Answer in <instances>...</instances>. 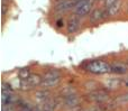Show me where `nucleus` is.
<instances>
[{
    "mask_svg": "<svg viewBox=\"0 0 128 111\" xmlns=\"http://www.w3.org/2000/svg\"><path fill=\"white\" fill-rule=\"evenodd\" d=\"M122 80L119 79H108V81L106 82V85L109 89H118L122 85Z\"/></svg>",
    "mask_w": 128,
    "mask_h": 111,
    "instance_id": "obj_15",
    "label": "nucleus"
},
{
    "mask_svg": "<svg viewBox=\"0 0 128 111\" xmlns=\"http://www.w3.org/2000/svg\"><path fill=\"white\" fill-rule=\"evenodd\" d=\"M32 75L30 71H29L28 67H24V69L19 70V73H18V76H19L20 80H27L29 76Z\"/></svg>",
    "mask_w": 128,
    "mask_h": 111,
    "instance_id": "obj_17",
    "label": "nucleus"
},
{
    "mask_svg": "<svg viewBox=\"0 0 128 111\" xmlns=\"http://www.w3.org/2000/svg\"><path fill=\"white\" fill-rule=\"evenodd\" d=\"M97 1H99V0H97Z\"/></svg>",
    "mask_w": 128,
    "mask_h": 111,
    "instance_id": "obj_28",
    "label": "nucleus"
},
{
    "mask_svg": "<svg viewBox=\"0 0 128 111\" xmlns=\"http://www.w3.org/2000/svg\"><path fill=\"white\" fill-rule=\"evenodd\" d=\"M125 84H126V85H128V82H126V83H125Z\"/></svg>",
    "mask_w": 128,
    "mask_h": 111,
    "instance_id": "obj_25",
    "label": "nucleus"
},
{
    "mask_svg": "<svg viewBox=\"0 0 128 111\" xmlns=\"http://www.w3.org/2000/svg\"><path fill=\"white\" fill-rule=\"evenodd\" d=\"M1 111H16L15 106H12V105H1Z\"/></svg>",
    "mask_w": 128,
    "mask_h": 111,
    "instance_id": "obj_19",
    "label": "nucleus"
},
{
    "mask_svg": "<svg viewBox=\"0 0 128 111\" xmlns=\"http://www.w3.org/2000/svg\"><path fill=\"white\" fill-rule=\"evenodd\" d=\"M43 80H52V79H58L61 78V73L56 70H48L42 75Z\"/></svg>",
    "mask_w": 128,
    "mask_h": 111,
    "instance_id": "obj_12",
    "label": "nucleus"
},
{
    "mask_svg": "<svg viewBox=\"0 0 128 111\" xmlns=\"http://www.w3.org/2000/svg\"><path fill=\"white\" fill-rule=\"evenodd\" d=\"M111 65V72L116 74H126L128 73V64L124 62H114Z\"/></svg>",
    "mask_w": 128,
    "mask_h": 111,
    "instance_id": "obj_8",
    "label": "nucleus"
},
{
    "mask_svg": "<svg viewBox=\"0 0 128 111\" xmlns=\"http://www.w3.org/2000/svg\"><path fill=\"white\" fill-rule=\"evenodd\" d=\"M86 72L92 74H107L111 72V65L108 62L102 60H96V61H91V62L86 63L84 66Z\"/></svg>",
    "mask_w": 128,
    "mask_h": 111,
    "instance_id": "obj_1",
    "label": "nucleus"
},
{
    "mask_svg": "<svg viewBox=\"0 0 128 111\" xmlns=\"http://www.w3.org/2000/svg\"><path fill=\"white\" fill-rule=\"evenodd\" d=\"M107 17H109V15H108V10H107L106 7H104V8H97L91 12L90 22L97 24V22H99L100 20L104 19V18H107Z\"/></svg>",
    "mask_w": 128,
    "mask_h": 111,
    "instance_id": "obj_5",
    "label": "nucleus"
},
{
    "mask_svg": "<svg viewBox=\"0 0 128 111\" xmlns=\"http://www.w3.org/2000/svg\"><path fill=\"white\" fill-rule=\"evenodd\" d=\"M70 9H74L72 0H58L55 7H54V11L56 13H64Z\"/></svg>",
    "mask_w": 128,
    "mask_h": 111,
    "instance_id": "obj_6",
    "label": "nucleus"
},
{
    "mask_svg": "<svg viewBox=\"0 0 128 111\" xmlns=\"http://www.w3.org/2000/svg\"><path fill=\"white\" fill-rule=\"evenodd\" d=\"M127 111H128V110H127Z\"/></svg>",
    "mask_w": 128,
    "mask_h": 111,
    "instance_id": "obj_29",
    "label": "nucleus"
},
{
    "mask_svg": "<svg viewBox=\"0 0 128 111\" xmlns=\"http://www.w3.org/2000/svg\"><path fill=\"white\" fill-rule=\"evenodd\" d=\"M120 9H122V1L118 0V1H116L115 3L111 4L110 7H108L107 10H108V15L109 16H116L120 11Z\"/></svg>",
    "mask_w": 128,
    "mask_h": 111,
    "instance_id": "obj_11",
    "label": "nucleus"
},
{
    "mask_svg": "<svg viewBox=\"0 0 128 111\" xmlns=\"http://www.w3.org/2000/svg\"><path fill=\"white\" fill-rule=\"evenodd\" d=\"M12 93H14V90L10 87V84L6 82H2L1 83V94H12Z\"/></svg>",
    "mask_w": 128,
    "mask_h": 111,
    "instance_id": "obj_18",
    "label": "nucleus"
},
{
    "mask_svg": "<svg viewBox=\"0 0 128 111\" xmlns=\"http://www.w3.org/2000/svg\"><path fill=\"white\" fill-rule=\"evenodd\" d=\"M63 26H64L63 19H58L56 20V27H58V28H62Z\"/></svg>",
    "mask_w": 128,
    "mask_h": 111,
    "instance_id": "obj_21",
    "label": "nucleus"
},
{
    "mask_svg": "<svg viewBox=\"0 0 128 111\" xmlns=\"http://www.w3.org/2000/svg\"><path fill=\"white\" fill-rule=\"evenodd\" d=\"M79 28H80V18L73 13L68 21V33L73 34L75 31H78Z\"/></svg>",
    "mask_w": 128,
    "mask_h": 111,
    "instance_id": "obj_7",
    "label": "nucleus"
},
{
    "mask_svg": "<svg viewBox=\"0 0 128 111\" xmlns=\"http://www.w3.org/2000/svg\"><path fill=\"white\" fill-rule=\"evenodd\" d=\"M127 64H128V61H127Z\"/></svg>",
    "mask_w": 128,
    "mask_h": 111,
    "instance_id": "obj_27",
    "label": "nucleus"
},
{
    "mask_svg": "<svg viewBox=\"0 0 128 111\" xmlns=\"http://www.w3.org/2000/svg\"><path fill=\"white\" fill-rule=\"evenodd\" d=\"M17 107H18V111H40V108L30 105V103L24 102L22 100H20L19 105Z\"/></svg>",
    "mask_w": 128,
    "mask_h": 111,
    "instance_id": "obj_10",
    "label": "nucleus"
},
{
    "mask_svg": "<svg viewBox=\"0 0 128 111\" xmlns=\"http://www.w3.org/2000/svg\"><path fill=\"white\" fill-rule=\"evenodd\" d=\"M114 100L116 101L118 107H119V106H122V105H127L128 103V92L127 93L122 94V96H119V97H117V98L114 99Z\"/></svg>",
    "mask_w": 128,
    "mask_h": 111,
    "instance_id": "obj_16",
    "label": "nucleus"
},
{
    "mask_svg": "<svg viewBox=\"0 0 128 111\" xmlns=\"http://www.w3.org/2000/svg\"><path fill=\"white\" fill-rule=\"evenodd\" d=\"M86 99L89 101H92V102H96V103H104L107 101H109V94L106 90H102V89H98L96 91H92V92H89L88 96H86Z\"/></svg>",
    "mask_w": 128,
    "mask_h": 111,
    "instance_id": "obj_3",
    "label": "nucleus"
},
{
    "mask_svg": "<svg viewBox=\"0 0 128 111\" xmlns=\"http://www.w3.org/2000/svg\"><path fill=\"white\" fill-rule=\"evenodd\" d=\"M127 10H128V6H127Z\"/></svg>",
    "mask_w": 128,
    "mask_h": 111,
    "instance_id": "obj_26",
    "label": "nucleus"
},
{
    "mask_svg": "<svg viewBox=\"0 0 128 111\" xmlns=\"http://www.w3.org/2000/svg\"><path fill=\"white\" fill-rule=\"evenodd\" d=\"M50 91L48 90H46V89H40V90H38V91H36L35 92V97H36V99L37 100H40V101H45V100H47V99H50Z\"/></svg>",
    "mask_w": 128,
    "mask_h": 111,
    "instance_id": "obj_14",
    "label": "nucleus"
},
{
    "mask_svg": "<svg viewBox=\"0 0 128 111\" xmlns=\"http://www.w3.org/2000/svg\"><path fill=\"white\" fill-rule=\"evenodd\" d=\"M72 1H73V4H74V7H75L78 3H80V2H83V1H86V0H72Z\"/></svg>",
    "mask_w": 128,
    "mask_h": 111,
    "instance_id": "obj_24",
    "label": "nucleus"
},
{
    "mask_svg": "<svg viewBox=\"0 0 128 111\" xmlns=\"http://www.w3.org/2000/svg\"><path fill=\"white\" fill-rule=\"evenodd\" d=\"M96 0H86L83 2H80L74 7V15H76L78 17H86V15H89L92 9V6Z\"/></svg>",
    "mask_w": 128,
    "mask_h": 111,
    "instance_id": "obj_4",
    "label": "nucleus"
},
{
    "mask_svg": "<svg viewBox=\"0 0 128 111\" xmlns=\"http://www.w3.org/2000/svg\"><path fill=\"white\" fill-rule=\"evenodd\" d=\"M42 82H43L42 75H40L37 73H34L27 80H20V89L24 90V91H28V90H32L34 88L40 85Z\"/></svg>",
    "mask_w": 128,
    "mask_h": 111,
    "instance_id": "obj_2",
    "label": "nucleus"
},
{
    "mask_svg": "<svg viewBox=\"0 0 128 111\" xmlns=\"http://www.w3.org/2000/svg\"><path fill=\"white\" fill-rule=\"evenodd\" d=\"M116 1H118V0H104V7L108 8V7H110L112 3H115Z\"/></svg>",
    "mask_w": 128,
    "mask_h": 111,
    "instance_id": "obj_20",
    "label": "nucleus"
},
{
    "mask_svg": "<svg viewBox=\"0 0 128 111\" xmlns=\"http://www.w3.org/2000/svg\"><path fill=\"white\" fill-rule=\"evenodd\" d=\"M83 111H101V110H100L99 106H96V107H91V108H89V109H86Z\"/></svg>",
    "mask_w": 128,
    "mask_h": 111,
    "instance_id": "obj_22",
    "label": "nucleus"
},
{
    "mask_svg": "<svg viewBox=\"0 0 128 111\" xmlns=\"http://www.w3.org/2000/svg\"><path fill=\"white\" fill-rule=\"evenodd\" d=\"M4 13H6V6H4V3H2V6H1V15L4 16Z\"/></svg>",
    "mask_w": 128,
    "mask_h": 111,
    "instance_id": "obj_23",
    "label": "nucleus"
},
{
    "mask_svg": "<svg viewBox=\"0 0 128 111\" xmlns=\"http://www.w3.org/2000/svg\"><path fill=\"white\" fill-rule=\"evenodd\" d=\"M61 82V78L58 79H52V80H43L40 87L43 89H48V88H54Z\"/></svg>",
    "mask_w": 128,
    "mask_h": 111,
    "instance_id": "obj_13",
    "label": "nucleus"
},
{
    "mask_svg": "<svg viewBox=\"0 0 128 111\" xmlns=\"http://www.w3.org/2000/svg\"><path fill=\"white\" fill-rule=\"evenodd\" d=\"M80 103V98L75 93L64 96V105L68 108H75Z\"/></svg>",
    "mask_w": 128,
    "mask_h": 111,
    "instance_id": "obj_9",
    "label": "nucleus"
}]
</instances>
